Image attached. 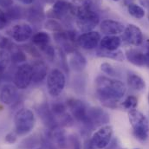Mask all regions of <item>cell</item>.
<instances>
[{"mask_svg": "<svg viewBox=\"0 0 149 149\" xmlns=\"http://www.w3.org/2000/svg\"><path fill=\"white\" fill-rule=\"evenodd\" d=\"M148 19H149V17H148Z\"/></svg>", "mask_w": 149, "mask_h": 149, "instance_id": "cell-39", "label": "cell"}, {"mask_svg": "<svg viewBox=\"0 0 149 149\" xmlns=\"http://www.w3.org/2000/svg\"><path fill=\"white\" fill-rule=\"evenodd\" d=\"M113 1H119V0H113Z\"/></svg>", "mask_w": 149, "mask_h": 149, "instance_id": "cell-35", "label": "cell"}, {"mask_svg": "<svg viewBox=\"0 0 149 149\" xmlns=\"http://www.w3.org/2000/svg\"><path fill=\"white\" fill-rule=\"evenodd\" d=\"M17 134L15 132V131H13V132H10V133H8L6 135H5V138H4V141L7 142V143H9V144H14L16 141H17Z\"/></svg>", "mask_w": 149, "mask_h": 149, "instance_id": "cell-29", "label": "cell"}, {"mask_svg": "<svg viewBox=\"0 0 149 149\" xmlns=\"http://www.w3.org/2000/svg\"><path fill=\"white\" fill-rule=\"evenodd\" d=\"M66 105L68 109H70L72 114V117L74 119H75L81 124H82V126L88 130L94 129L88 119V109L82 101L78 99H73V98L69 99L66 102Z\"/></svg>", "mask_w": 149, "mask_h": 149, "instance_id": "cell-5", "label": "cell"}, {"mask_svg": "<svg viewBox=\"0 0 149 149\" xmlns=\"http://www.w3.org/2000/svg\"><path fill=\"white\" fill-rule=\"evenodd\" d=\"M49 1H53V0H49Z\"/></svg>", "mask_w": 149, "mask_h": 149, "instance_id": "cell-36", "label": "cell"}, {"mask_svg": "<svg viewBox=\"0 0 149 149\" xmlns=\"http://www.w3.org/2000/svg\"><path fill=\"white\" fill-rule=\"evenodd\" d=\"M123 39L130 45L140 46L143 42V35L139 27L134 24H128L123 31Z\"/></svg>", "mask_w": 149, "mask_h": 149, "instance_id": "cell-11", "label": "cell"}, {"mask_svg": "<svg viewBox=\"0 0 149 149\" xmlns=\"http://www.w3.org/2000/svg\"><path fill=\"white\" fill-rule=\"evenodd\" d=\"M10 61L15 63H24L27 59L26 55L24 52H23L21 49H17V48H12L10 50Z\"/></svg>", "mask_w": 149, "mask_h": 149, "instance_id": "cell-23", "label": "cell"}, {"mask_svg": "<svg viewBox=\"0 0 149 149\" xmlns=\"http://www.w3.org/2000/svg\"><path fill=\"white\" fill-rule=\"evenodd\" d=\"M127 10H128V13L132 17L137 18V19H141L145 16V10H144V9L141 6L137 5L135 3L129 4L127 6Z\"/></svg>", "mask_w": 149, "mask_h": 149, "instance_id": "cell-24", "label": "cell"}, {"mask_svg": "<svg viewBox=\"0 0 149 149\" xmlns=\"http://www.w3.org/2000/svg\"><path fill=\"white\" fill-rule=\"evenodd\" d=\"M134 149H139V148H134Z\"/></svg>", "mask_w": 149, "mask_h": 149, "instance_id": "cell-38", "label": "cell"}, {"mask_svg": "<svg viewBox=\"0 0 149 149\" xmlns=\"http://www.w3.org/2000/svg\"><path fill=\"white\" fill-rule=\"evenodd\" d=\"M124 25L114 20H104L101 24V31L107 36H116L124 31Z\"/></svg>", "mask_w": 149, "mask_h": 149, "instance_id": "cell-14", "label": "cell"}, {"mask_svg": "<svg viewBox=\"0 0 149 149\" xmlns=\"http://www.w3.org/2000/svg\"><path fill=\"white\" fill-rule=\"evenodd\" d=\"M88 119L93 128L102 127L109 122V115L101 108H91L88 110Z\"/></svg>", "mask_w": 149, "mask_h": 149, "instance_id": "cell-12", "label": "cell"}, {"mask_svg": "<svg viewBox=\"0 0 149 149\" xmlns=\"http://www.w3.org/2000/svg\"><path fill=\"white\" fill-rule=\"evenodd\" d=\"M96 95L99 101L107 108L115 109L127 92L126 85L120 80L98 76L95 80Z\"/></svg>", "mask_w": 149, "mask_h": 149, "instance_id": "cell-1", "label": "cell"}, {"mask_svg": "<svg viewBox=\"0 0 149 149\" xmlns=\"http://www.w3.org/2000/svg\"><path fill=\"white\" fill-rule=\"evenodd\" d=\"M46 84L49 94L53 97H57L65 88L66 76L61 70L54 69L48 74Z\"/></svg>", "mask_w": 149, "mask_h": 149, "instance_id": "cell-6", "label": "cell"}, {"mask_svg": "<svg viewBox=\"0 0 149 149\" xmlns=\"http://www.w3.org/2000/svg\"><path fill=\"white\" fill-rule=\"evenodd\" d=\"M44 26L47 30L49 31H51L53 32H59V31H63V28H62V25L59 22H57L56 20L51 18V19H49L45 22L44 24Z\"/></svg>", "mask_w": 149, "mask_h": 149, "instance_id": "cell-26", "label": "cell"}, {"mask_svg": "<svg viewBox=\"0 0 149 149\" xmlns=\"http://www.w3.org/2000/svg\"><path fill=\"white\" fill-rule=\"evenodd\" d=\"M141 3L149 10V0H140Z\"/></svg>", "mask_w": 149, "mask_h": 149, "instance_id": "cell-32", "label": "cell"}, {"mask_svg": "<svg viewBox=\"0 0 149 149\" xmlns=\"http://www.w3.org/2000/svg\"><path fill=\"white\" fill-rule=\"evenodd\" d=\"M74 8L75 6L72 3L64 1V0H56L54 3V5L52 7L53 14L56 17H63L67 16L69 13L74 14Z\"/></svg>", "mask_w": 149, "mask_h": 149, "instance_id": "cell-15", "label": "cell"}, {"mask_svg": "<svg viewBox=\"0 0 149 149\" xmlns=\"http://www.w3.org/2000/svg\"><path fill=\"white\" fill-rule=\"evenodd\" d=\"M148 102H149V95H148Z\"/></svg>", "mask_w": 149, "mask_h": 149, "instance_id": "cell-37", "label": "cell"}, {"mask_svg": "<svg viewBox=\"0 0 149 149\" xmlns=\"http://www.w3.org/2000/svg\"><path fill=\"white\" fill-rule=\"evenodd\" d=\"M71 142H72V145H73V148H74V149H81L80 142H79V141H78L76 138H73V139H72V141H71Z\"/></svg>", "mask_w": 149, "mask_h": 149, "instance_id": "cell-30", "label": "cell"}, {"mask_svg": "<svg viewBox=\"0 0 149 149\" xmlns=\"http://www.w3.org/2000/svg\"><path fill=\"white\" fill-rule=\"evenodd\" d=\"M15 132L17 135H26L32 131L35 126V115L32 110L22 109L17 112L15 118Z\"/></svg>", "mask_w": 149, "mask_h": 149, "instance_id": "cell-4", "label": "cell"}, {"mask_svg": "<svg viewBox=\"0 0 149 149\" xmlns=\"http://www.w3.org/2000/svg\"><path fill=\"white\" fill-rule=\"evenodd\" d=\"M133 2H134V0H124V4L127 5V6H128L129 4L134 3Z\"/></svg>", "mask_w": 149, "mask_h": 149, "instance_id": "cell-34", "label": "cell"}, {"mask_svg": "<svg viewBox=\"0 0 149 149\" xmlns=\"http://www.w3.org/2000/svg\"><path fill=\"white\" fill-rule=\"evenodd\" d=\"M10 35L17 42H25L32 37L33 31L28 24H18L10 29Z\"/></svg>", "mask_w": 149, "mask_h": 149, "instance_id": "cell-9", "label": "cell"}, {"mask_svg": "<svg viewBox=\"0 0 149 149\" xmlns=\"http://www.w3.org/2000/svg\"><path fill=\"white\" fill-rule=\"evenodd\" d=\"M10 19L7 16V13L0 8V31L3 30L9 24Z\"/></svg>", "mask_w": 149, "mask_h": 149, "instance_id": "cell-28", "label": "cell"}, {"mask_svg": "<svg viewBox=\"0 0 149 149\" xmlns=\"http://www.w3.org/2000/svg\"><path fill=\"white\" fill-rule=\"evenodd\" d=\"M15 84H5L0 91V101L5 105H12L18 99V91Z\"/></svg>", "mask_w": 149, "mask_h": 149, "instance_id": "cell-13", "label": "cell"}, {"mask_svg": "<svg viewBox=\"0 0 149 149\" xmlns=\"http://www.w3.org/2000/svg\"><path fill=\"white\" fill-rule=\"evenodd\" d=\"M32 82V66L29 63L19 65L15 72L14 84L18 89H26Z\"/></svg>", "mask_w": 149, "mask_h": 149, "instance_id": "cell-8", "label": "cell"}, {"mask_svg": "<svg viewBox=\"0 0 149 149\" xmlns=\"http://www.w3.org/2000/svg\"><path fill=\"white\" fill-rule=\"evenodd\" d=\"M121 40L117 36H106L102 37L100 41L101 49L105 50H116L120 46Z\"/></svg>", "mask_w": 149, "mask_h": 149, "instance_id": "cell-19", "label": "cell"}, {"mask_svg": "<svg viewBox=\"0 0 149 149\" xmlns=\"http://www.w3.org/2000/svg\"><path fill=\"white\" fill-rule=\"evenodd\" d=\"M113 127L109 125L101 127L94 133L89 140L93 149H105L110 143L113 137Z\"/></svg>", "mask_w": 149, "mask_h": 149, "instance_id": "cell-7", "label": "cell"}, {"mask_svg": "<svg viewBox=\"0 0 149 149\" xmlns=\"http://www.w3.org/2000/svg\"><path fill=\"white\" fill-rule=\"evenodd\" d=\"M74 15L77 18V27L83 32L93 31L100 23V17L94 10L91 0H86L81 5L75 6Z\"/></svg>", "mask_w": 149, "mask_h": 149, "instance_id": "cell-2", "label": "cell"}, {"mask_svg": "<svg viewBox=\"0 0 149 149\" xmlns=\"http://www.w3.org/2000/svg\"><path fill=\"white\" fill-rule=\"evenodd\" d=\"M146 56H147V60H148V63H147V66L149 67V40L147 42V53H146Z\"/></svg>", "mask_w": 149, "mask_h": 149, "instance_id": "cell-33", "label": "cell"}, {"mask_svg": "<svg viewBox=\"0 0 149 149\" xmlns=\"http://www.w3.org/2000/svg\"><path fill=\"white\" fill-rule=\"evenodd\" d=\"M101 70L105 73V74H109V76H116L117 72L116 70L112 66L110 63H103L101 64Z\"/></svg>", "mask_w": 149, "mask_h": 149, "instance_id": "cell-27", "label": "cell"}, {"mask_svg": "<svg viewBox=\"0 0 149 149\" xmlns=\"http://www.w3.org/2000/svg\"><path fill=\"white\" fill-rule=\"evenodd\" d=\"M32 66V82H42L48 74V67L42 61H37L33 63Z\"/></svg>", "mask_w": 149, "mask_h": 149, "instance_id": "cell-17", "label": "cell"}, {"mask_svg": "<svg viewBox=\"0 0 149 149\" xmlns=\"http://www.w3.org/2000/svg\"><path fill=\"white\" fill-rule=\"evenodd\" d=\"M71 54L72 55L70 59V68L76 72L82 71L85 69L86 64H87L86 58L79 51H76V50H74Z\"/></svg>", "mask_w": 149, "mask_h": 149, "instance_id": "cell-18", "label": "cell"}, {"mask_svg": "<svg viewBox=\"0 0 149 149\" xmlns=\"http://www.w3.org/2000/svg\"><path fill=\"white\" fill-rule=\"evenodd\" d=\"M127 84L128 86L137 91H141L145 89L146 88V82L138 74H129L127 75Z\"/></svg>", "mask_w": 149, "mask_h": 149, "instance_id": "cell-20", "label": "cell"}, {"mask_svg": "<svg viewBox=\"0 0 149 149\" xmlns=\"http://www.w3.org/2000/svg\"><path fill=\"white\" fill-rule=\"evenodd\" d=\"M31 40H32L33 44L40 49L42 47H44V46L49 44L50 36L49 35V33H47L45 31H38L32 36Z\"/></svg>", "mask_w": 149, "mask_h": 149, "instance_id": "cell-21", "label": "cell"}, {"mask_svg": "<svg viewBox=\"0 0 149 149\" xmlns=\"http://www.w3.org/2000/svg\"><path fill=\"white\" fill-rule=\"evenodd\" d=\"M126 58L129 63H131L135 66H139V67L147 66L148 60H147L146 54H144L143 52L138 49H127L126 52Z\"/></svg>", "mask_w": 149, "mask_h": 149, "instance_id": "cell-16", "label": "cell"}, {"mask_svg": "<svg viewBox=\"0 0 149 149\" xmlns=\"http://www.w3.org/2000/svg\"><path fill=\"white\" fill-rule=\"evenodd\" d=\"M129 122L133 127L134 137L140 141H146L149 137V121L148 118L136 109L128 111Z\"/></svg>", "mask_w": 149, "mask_h": 149, "instance_id": "cell-3", "label": "cell"}, {"mask_svg": "<svg viewBox=\"0 0 149 149\" xmlns=\"http://www.w3.org/2000/svg\"><path fill=\"white\" fill-rule=\"evenodd\" d=\"M97 56H101V57L113 59V60L119 61V62H122L125 58L123 52L121 50H119V49L109 51V50H105V49H101L97 51Z\"/></svg>", "mask_w": 149, "mask_h": 149, "instance_id": "cell-22", "label": "cell"}, {"mask_svg": "<svg viewBox=\"0 0 149 149\" xmlns=\"http://www.w3.org/2000/svg\"><path fill=\"white\" fill-rule=\"evenodd\" d=\"M101 35L97 31H88L84 32L77 38V43L78 45L87 50L94 49L97 47V45L100 43L101 41Z\"/></svg>", "mask_w": 149, "mask_h": 149, "instance_id": "cell-10", "label": "cell"}, {"mask_svg": "<svg viewBox=\"0 0 149 149\" xmlns=\"http://www.w3.org/2000/svg\"><path fill=\"white\" fill-rule=\"evenodd\" d=\"M138 105V100L135 96L134 95H129L127 96L121 103V107L125 109L127 111L135 109Z\"/></svg>", "mask_w": 149, "mask_h": 149, "instance_id": "cell-25", "label": "cell"}, {"mask_svg": "<svg viewBox=\"0 0 149 149\" xmlns=\"http://www.w3.org/2000/svg\"><path fill=\"white\" fill-rule=\"evenodd\" d=\"M22 3L25 4V5H30V4H32L35 3L36 0H19Z\"/></svg>", "mask_w": 149, "mask_h": 149, "instance_id": "cell-31", "label": "cell"}]
</instances>
